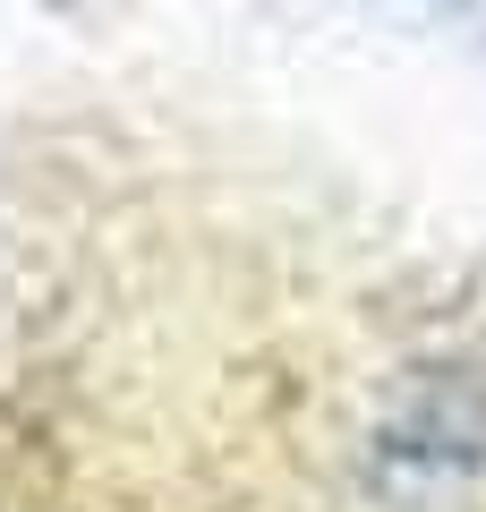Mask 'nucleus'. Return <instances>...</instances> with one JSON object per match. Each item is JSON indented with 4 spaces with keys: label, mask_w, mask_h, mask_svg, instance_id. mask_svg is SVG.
I'll list each match as a JSON object with an SVG mask.
<instances>
[{
    "label": "nucleus",
    "mask_w": 486,
    "mask_h": 512,
    "mask_svg": "<svg viewBox=\"0 0 486 512\" xmlns=\"http://www.w3.org/2000/svg\"><path fill=\"white\" fill-rule=\"evenodd\" d=\"M486 478V376L478 367H427L384 402L367 436V487L401 512L452 504Z\"/></svg>",
    "instance_id": "f257e3e1"
}]
</instances>
